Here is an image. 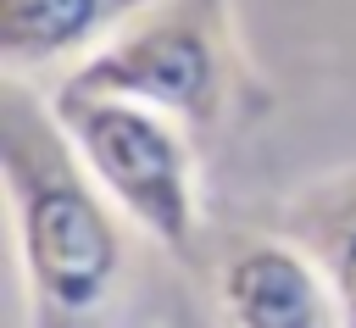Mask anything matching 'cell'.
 Here are the masks:
<instances>
[{
  "label": "cell",
  "instance_id": "cell-6",
  "mask_svg": "<svg viewBox=\"0 0 356 328\" xmlns=\"http://www.w3.org/2000/svg\"><path fill=\"white\" fill-rule=\"evenodd\" d=\"M295 233L323 261L339 300V322H356V178L306 195L295 211Z\"/></svg>",
  "mask_w": 356,
  "mask_h": 328
},
{
  "label": "cell",
  "instance_id": "cell-5",
  "mask_svg": "<svg viewBox=\"0 0 356 328\" xmlns=\"http://www.w3.org/2000/svg\"><path fill=\"white\" fill-rule=\"evenodd\" d=\"M145 6L156 0H0V61L22 78L33 67H78Z\"/></svg>",
  "mask_w": 356,
  "mask_h": 328
},
{
  "label": "cell",
  "instance_id": "cell-3",
  "mask_svg": "<svg viewBox=\"0 0 356 328\" xmlns=\"http://www.w3.org/2000/svg\"><path fill=\"white\" fill-rule=\"evenodd\" d=\"M67 83L161 106L189 128L217 122L222 95H228L217 0H156V6H145L100 50H89L67 72Z\"/></svg>",
  "mask_w": 356,
  "mask_h": 328
},
{
  "label": "cell",
  "instance_id": "cell-4",
  "mask_svg": "<svg viewBox=\"0 0 356 328\" xmlns=\"http://www.w3.org/2000/svg\"><path fill=\"white\" fill-rule=\"evenodd\" d=\"M217 300L245 328L339 322V300L323 261L289 239H234L217 256Z\"/></svg>",
  "mask_w": 356,
  "mask_h": 328
},
{
  "label": "cell",
  "instance_id": "cell-1",
  "mask_svg": "<svg viewBox=\"0 0 356 328\" xmlns=\"http://www.w3.org/2000/svg\"><path fill=\"white\" fill-rule=\"evenodd\" d=\"M0 172L33 322L95 317L122 284L128 217L83 167L50 95H33L22 72H6L0 89Z\"/></svg>",
  "mask_w": 356,
  "mask_h": 328
},
{
  "label": "cell",
  "instance_id": "cell-2",
  "mask_svg": "<svg viewBox=\"0 0 356 328\" xmlns=\"http://www.w3.org/2000/svg\"><path fill=\"white\" fill-rule=\"evenodd\" d=\"M50 106L67 139L78 145L83 167L111 195V206L161 250H189L200 206H195V156L178 117L128 95L67 83V78L50 89Z\"/></svg>",
  "mask_w": 356,
  "mask_h": 328
}]
</instances>
